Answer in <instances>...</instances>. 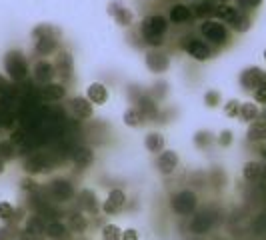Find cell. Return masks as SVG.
Wrapping results in <instances>:
<instances>
[{
  "label": "cell",
  "mask_w": 266,
  "mask_h": 240,
  "mask_svg": "<svg viewBox=\"0 0 266 240\" xmlns=\"http://www.w3.org/2000/svg\"><path fill=\"white\" fill-rule=\"evenodd\" d=\"M70 158H72V162L76 166H80L84 170V168H88L94 162V152L88 146H74L70 150Z\"/></svg>",
  "instance_id": "cell-18"
},
{
  "label": "cell",
  "mask_w": 266,
  "mask_h": 240,
  "mask_svg": "<svg viewBox=\"0 0 266 240\" xmlns=\"http://www.w3.org/2000/svg\"><path fill=\"white\" fill-rule=\"evenodd\" d=\"M218 144L220 146H230L232 144V132L230 130H222L218 136Z\"/></svg>",
  "instance_id": "cell-46"
},
{
  "label": "cell",
  "mask_w": 266,
  "mask_h": 240,
  "mask_svg": "<svg viewBox=\"0 0 266 240\" xmlns=\"http://www.w3.org/2000/svg\"><path fill=\"white\" fill-rule=\"evenodd\" d=\"M250 24H252V20H250V16L246 14V12H242V10H238V14L234 16V20L228 24L234 32H246L248 28H250Z\"/></svg>",
  "instance_id": "cell-30"
},
{
  "label": "cell",
  "mask_w": 266,
  "mask_h": 240,
  "mask_svg": "<svg viewBox=\"0 0 266 240\" xmlns=\"http://www.w3.org/2000/svg\"><path fill=\"white\" fill-rule=\"evenodd\" d=\"M4 68L14 82H22L28 76V62L20 50H10L4 56Z\"/></svg>",
  "instance_id": "cell-4"
},
{
  "label": "cell",
  "mask_w": 266,
  "mask_h": 240,
  "mask_svg": "<svg viewBox=\"0 0 266 240\" xmlns=\"http://www.w3.org/2000/svg\"><path fill=\"white\" fill-rule=\"evenodd\" d=\"M14 216V208L10 202H0V218L2 220H10Z\"/></svg>",
  "instance_id": "cell-42"
},
{
  "label": "cell",
  "mask_w": 266,
  "mask_h": 240,
  "mask_svg": "<svg viewBox=\"0 0 266 240\" xmlns=\"http://www.w3.org/2000/svg\"><path fill=\"white\" fill-rule=\"evenodd\" d=\"M262 4V0H236V8L242 10V12H248V10H254Z\"/></svg>",
  "instance_id": "cell-38"
},
{
  "label": "cell",
  "mask_w": 266,
  "mask_h": 240,
  "mask_svg": "<svg viewBox=\"0 0 266 240\" xmlns=\"http://www.w3.org/2000/svg\"><path fill=\"white\" fill-rule=\"evenodd\" d=\"M204 102H206L210 108L218 106V104H220V94H218L216 90H208V92L204 94Z\"/></svg>",
  "instance_id": "cell-43"
},
{
  "label": "cell",
  "mask_w": 266,
  "mask_h": 240,
  "mask_svg": "<svg viewBox=\"0 0 266 240\" xmlns=\"http://www.w3.org/2000/svg\"><path fill=\"white\" fill-rule=\"evenodd\" d=\"M262 156H264V158H266V148H264V150H262Z\"/></svg>",
  "instance_id": "cell-55"
},
{
  "label": "cell",
  "mask_w": 266,
  "mask_h": 240,
  "mask_svg": "<svg viewBox=\"0 0 266 240\" xmlns=\"http://www.w3.org/2000/svg\"><path fill=\"white\" fill-rule=\"evenodd\" d=\"M78 208L80 210H84V212H88V214H94L96 216V212L100 210V204H98V198H96V194L92 192V190H82L80 194H78Z\"/></svg>",
  "instance_id": "cell-19"
},
{
  "label": "cell",
  "mask_w": 266,
  "mask_h": 240,
  "mask_svg": "<svg viewBox=\"0 0 266 240\" xmlns=\"http://www.w3.org/2000/svg\"><path fill=\"white\" fill-rule=\"evenodd\" d=\"M86 98L92 102V104H104L108 98V88L100 82H92L88 88H86Z\"/></svg>",
  "instance_id": "cell-24"
},
{
  "label": "cell",
  "mask_w": 266,
  "mask_h": 240,
  "mask_svg": "<svg viewBox=\"0 0 266 240\" xmlns=\"http://www.w3.org/2000/svg\"><path fill=\"white\" fill-rule=\"evenodd\" d=\"M142 122H144V116L138 112V108H128V110L124 112V124H126V126L138 128Z\"/></svg>",
  "instance_id": "cell-33"
},
{
  "label": "cell",
  "mask_w": 266,
  "mask_h": 240,
  "mask_svg": "<svg viewBox=\"0 0 266 240\" xmlns=\"http://www.w3.org/2000/svg\"><path fill=\"white\" fill-rule=\"evenodd\" d=\"M66 96V88H64V84L60 82H50V84H44L42 88H40V98L42 100H48V102H58V100H62Z\"/></svg>",
  "instance_id": "cell-20"
},
{
  "label": "cell",
  "mask_w": 266,
  "mask_h": 240,
  "mask_svg": "<svg viewBox=\"0 0 266 240\" xmlns=\"http://www.w3.org/2000/svg\"><path fill=\"white\" fill-rule=\"evenodd\" d=\"M264 58H266V50H264Z\"/></svg>",
  "instance_id": "cell-58"
},
{
  "label": "cell",
  "mask_w": 266,
  "mask_h": 240,
  "mask_svg": "<svg viewBox=\"0 0 266 240\" xmlns=\"http://www.w3.org/2000/svg\"><path fill=\"white\" fill-rule=\"evenodd\" d=\"M16 144L12 142V140H4V142H0V158L6 162V160H12L14 156H16Z\"/></svg>",
  "instance_id": "cell-34"
},
{
  "label": "cell",
  "mask_w": 266,
  "mask_h": 240,
  "mask_svg": "<svg viewBox=\"0 0 266 240\" xmlns=\"http://www.w3.org/2000/svg\"><path fill=\"white\" fill-rule=\"evenodd\" d=\"M266 80L264 72H262V68H258V66H250V68H246L242 74H240V86L244 88V90H252L254 92V88Z\"/></svg>",
  "instance_id": "cell-13"
},
{
  "label": "cell",
  "mask_w": 266,
  "mask_h": 240,
  "mask_svg": "<svg viewBox=\"0 0 266 240\" xmlns=\"http://www.w3.org/2000/svg\"><path fill=\"white\" fill-rule=\"evenodd\" d=\"M20 240H40V236H38V234H34V232H30V230H26V228H24V230H22V232H20Z\"/></svg>",
  "instance_id": "cell-49"
},
{
  "label": "cell",
  "mask_w": 266,
  "mask_h": 240,
  "mask_svg": "<svg viewBox=\"0 0 266 240\" xmlns=\"http://www.w3.org/2000/svg\"><path fill=\"white\" fill-rule=\"evenodd\" d=\"M22 190L32 194V192H36V190H38V186H36V182H34L32 178H24L22 180Z\"/></svg>",
  "instance_id": "cell-47"
},
{
  "label": "cell",
  "mask_w": 266,
  "mask_h": 240,
  "mask_svg": "<svg viewBox=\"0 0 266 240\" xmlns=\"http://www.w3.org/2000/svg\"><path fill=\"white\" fill-rule=\"evenodd\" d=\"M54 166H56V162L48 152H32L24 160V170L28 174H44V172L54 170Z\"/></svg>",
  "instance_id": "cell-6"
},
{
  "label": "cell",
  "mask_w": 266,
  "mask_h": 240,
  "mask_svg": "<svg viewBox=\"0 0 266 240\" xmlns=\"http://www.w3.org/2000/svg\"><path fill=\"white\" fill-rule=\"evenodd\" d=\"M210 142H212V134H210L208 130H198V132H196V136H194V144H196L198 148H206Z\"/></svg>",
  "instance_id": "cell-37"
},
{
  "label": "cell",
  "mask_w": 266,
  "mask_h": 240,
  "mask_svg": "<svg viewBox=\"0 0 266 240\" xmlns=\"http://www.w3.org/2000/svg\"><path fill=\"white\" fill-rule=\"evenodd\" d=\"M218 2H222V4H228V0H218Z\"/></svg>",
  "instance_id": "cell-54"
},
{
  "label": "cell",
  "mask_w": 266,
  "mask_h": 240,
  "mask_svg": "<svg viewBox=\"0 0 266 240\" xmlns=\"http://www.w3.org/2000/svg\"><path fill=\"white\" fill-rule=\"evenodd\" d=\"M108 12L112 14V18L116 20L118 26H130L134 20V14L128 6H124L122 2H110L108 4Z\"/></svg>",
  "instance_id": "cell-14"
},
{
  "label": "cell",
  "mask_w": 266,
  "mask_h": 240,
  "mask_svg": "<svg viewBox=\"0 0 266 240\" xmlns=\"http://www.w3.org/2000/svg\"><path fill=\"white\" fill-rule=\"evenodd\" d=\"M260 174H262V164H260V162L250 160V162H246L244 168H242V176H244L246 182H258V180H260Z\"/></svg>",
  "instance_id": "cell-29"
},
{
  "label": "cell",
  "mask_w": 266,
  "mask_h": 240,
  "mask_svg": "<svg viewBox=\"0 0 266 240\" xmlns=\"http://www.w3.org/2000/svg\"><path fill=\"white\" fill-rule=\"evenodd\" d=\"M58 34L60 30L52 28L50 24H40L32 30V38H34V52L38 56H48L52 54L58 46Z\"/></svg>",
  "instance_id": "cell-2"
},
{
  "label": "cell",
  "mask_w": 266,
  "mask_h": 240,
  "mask_svg": "<svg viewBox=\"0 0 266 240\" xmlns=\"http://www.w3.org/2000/svg\"><path fill=\"white\" fill-rule=\"evenodd\" d=\"M238 14V8L236 6H230V4H216V10H214V16L216 20L224 22V24H230L234 20V16Z\"/></svg>",
  "instance_id": "cell-26"
},
{
  "label": "cell",
  "mask_w": 266,
  "mask_h": 240,
  "mask_svg": "<svg viewBox=\"0 0 266 240\" xmlns=\"http://www.w3.org/2000/svg\"><path fill=\"white\" fill-rule=\"evenodd\" d=\"M56 76V68L54 64H50L48 60H38L34 66H32V78L38 82V84H50Z\"/></svg>",
  "instance_id": "cell-11"
},
{
  "label": "cell",
  "mask_w": 266,
  "mask_h": 240,
  "mask_svg": "<svg viewBox=\"0 0 266 240\" xmlns=\"http://www.w3.org/2000/svg\"><path fill=\"white\" fill-rule=\"evenodd\" d=\"M46 192H48V198L52 202H56V204H66V202H70L74 198V186H72L70 180L66 178L50 180Z\"/></svg>",
  "instance_id": "cell-7"
},
{
  "label": "cell",
  "mask_w": 266,
  "mask_h": 240,
  "mask_svg": "<svg viewBox=\"0 0 266 240\" xmlns=\"http://www.w3.org/2000/svg\"><path fill=\"white\" fill-rule=\"evenodd\" d=\"M148 94H150L154 100H162V98H164V94H166V84H164V82H160V84L154 86V90H152V92H148Z\"/></svg>",
  "instance_id": "cell-45"
},
{
  "label": "cell",
  "mask_w": 266,
  "mask_h": 240,
  "mask_svg": "<svg viewBox=\"0 0 266 240\" xmlns=\"http://www.w3.org/2000/svg\"><path fill=\"white\" fill-rule=\"evenodd\" d=\"M126 204V194L120 190V188H114L108 192L107 202L102 204V212L104 214H118Z\"/></svg>",
  "instance_id": "cell-15"
},
{
  "label": "cell",
  "mask_w": 266,
  "mask_h": 240,
  "mask_svg": "<svg viewBox=\"0 0 266 240\" xmlns=\"http://www.w3.org/2000/svg\"><path fill=\"white\" fill-rule=\"evenodd\" d=\"M66 226H68V230H70L72 234L82 236V234L86 232V228H88V220H86V216H82L80 212H70V214H68Z\"/></svg>",
  "instance_id": "cell-22"
},
{
  "label": "cell",
  "mask_w": 266,
  "mask_h": 240,
  "mask_svg": "<svg viewBox=\"0 0 266 240\" xmlns=\"http://www.w3.org/2000/svg\"><path fill=\"white\" fill-rule=\"evenodd\" d=\"M166 2H170V0H166Z\"/></svg>",
  "instance_id": "cell-60"
},
{
  "label": "cell",
  "mask_w": 266,
  "mask_h": 240,
  "mask_svg": "<svg viewBox=\"0 0 266 240\" xmlns=\"http://www.w3.org/2000/svg\"><path fill=\"white\" fill-rule=\"evenodd\" d=\"M214 222H216V212L204 210V212H200V214H196L192 218L188 230H190V234H206V232L212 230Z\"/></svg>",
  "instance_id": "cell-9"
},
{
  "label": "cell",
  "mask_w": 266,
  "mask_h": 240,
  "mask_svg": "<svg viewBox=\"0 0 266 240\" xmlns=\"http://www.w3.org/2000/svg\"><path fill=\"white\" fill-rule=\"evenodd\" d=\"M238 110H240V102H238V100H228V102L224 104V114L230 116V118L238 116Z\"/></svg>",
  "instance_id": "cell-39"
},
{
  "label": "cell",
  "mask_w": 266,
  "mask_h": 240,
  "mask_svg": "<svg viewBox=\"0 0 266 240\" xmlns=\"http://www.w3.org/2000/svg\"><path fill=\"white\" fill-rule=\"evenodd\" d=\"M218 240H226V238H218Z\"/></svg>",
  "instance_id": "cell-59"
},
{
  "label": "cell",
  "mask_w": 266,
  "mask_h": 240,
  "mask_svg": "<svg viewBox=\"0 0 266 240\" xmlns=\"http://www.w3.org/2000/svg\"><path fill=\"white\" fill-rule=\"evenodd\" d=\"M252 230H254L256 234H264V232H266V214H260V216L254 220V224H252Z\"/></svg>",
  "instance_id": "cell-44"
},
{
  "label": "cell",
  "mask_w": 266,
  "mask_h": 240,
  "mask_svg": "<svg viewBox=\"0 0 266 240\" xmlns=\"http://www.w3.org/2000/svg\"><path fill=\"white\" fill-rule=\"evenodd\" d=\"M16 120L18 118H16L14 110H4V112H0V128H6V130L14 128Z\"/></svg>",
  "instance_id": "cell-35"
},
{
  "label": "cell",
  "mask_w": 266,
  "mask_h": 240,
  "mask_svg": "<svg viewBox=\"0 0 266 240\" xmlns=\"http://www.w3.org/2000/svg\"><path fill=\"white\" fill-rule=\"evenodd\" d=\"M102 238L104 240H120L122 238V230L116 224H107L102 226Z\"/></svg>",
  "instance_id": "cell-36"
},
{
  "label": "cell",
  "mask_w": 266,
  "mask_h": 240,
  "mask_svg": "<svg viewBox=\"0 0 266 240\" xmlns=\"http://www.w3.org/2000/svg\"><path fill=\"white\" fill-rule=\"evenodd\" d=\"M260 182L266 186V166H262V174H260Z\"/></svg>",
  "instance_id": "cell-52"
},
{
  "label": "cell",
  "mask_w": 266,
  "mask_h": 240,
  "mask_svg": "<svg viewBox=\"0 0 266 240\" xmlns=\"http://www.w3.org/2000/svg\"><path fill=\"white\" fill-rule=\"evenodd\" d=\"M8 90H10V86H8V80H6L4 76H0V96H2V94H6Z\"/></svg>",
  "instance_id": "cell-50"
},
{
  "label": "cell",
  "mask_w": 266,
  "mask_h": 240,
  "mask_svg": "<svg viewBox=\"0 0 266 240\" xmlns=\"http://www.w3.org/2000/svg\"><path fill=\"white\" fill-rule=\"evenodd\" d=\"M2 172H4V160L0 158V174H2Z\"/></svg>",
  "instance_id": "cell-53"
},
{
  "label": "cell",
  "mask_w": 266,
  "mask_h": 240,
  "mask_svg": "<svg viewBox=\"0 0 266 240\" xmlns=\"http://www.w3.org/2000/svg\"><path fill=\"white\" fill-rule=\"evenodd\" d=\"M200 34H202V38L206 40V44L216 46V48L226 46L228 40H230V32H228L226 24L220 22V20H210V18H208V20H202V24H200Z\"/></svg>",
  "instance_id": "cell-3"
},
{
  "label": "cell",
  "mask_w": 266,
  "mask_h": 240,
  "mask_svg": "<svg viewBox=\"0 0 266 240\" xmlns=\"http://www.w3.org/2000/svg\"><path fill=\"white\" fill-rule=\"evenodd\" d=\"M54 68H56V74L60 76L62 82H68L72 78V72H74V60L70 56L68 50H60L56 62H54Z\"/></svg>",
  "instance_id": "cell-10"
},
{
  "label": "cell",
  "mask_w": 266,
  "mask_h": 240,
  "mask_svg": "<svg viewBox=\"0 0 266 240\" xmlns=\"http://www.w3.org/2000/svg\"><path fill=\"white\" fill-rule=\"evenodd\" d=\"M214 10H216V4H214L212 0H202V2H196V6L192 8V14L196 18L208 20L210 16H214Z\"/></svg>",
  "instance_id": "cell-28"
},
{
  "label": "cell",
  "mask_w": 266,
  "mask_h": 240,
  "mask_svg": "<svg viewBox=\"0 0 266 240\" xmlns=\"http://www.w3.org/2000/svg\"><path fill=\"white\" fill-rule=\"evenodd\" d=\"M192 8L184 6V4H174L170 10H168V22L174 24V26H182L186 22L192 20Z\"/></svg>",
  "instance_id": "cell-17"
},
{
  "label": "cell",
  "mask_w": 266,
  "mask_h": 240,
  "mask_svg": "<svg viewBox=\"0 0 266 240\" xmlns=\"http://www.w3.org/2000/svg\"><path fill=\"white\" fill-rule=\"evenodd\" d=\"M250 142H266V120H254L246 132Z\"/></svg>",
  "instance_id": "cell-25"
},
{
  "label": "cell",
  "mask_w": 266,
  "mask_h": 240,
  "mask_svg": "<svg viewBox=\"0 0 266 240\" xmlns=\"http://www.w3.org/2000/svg\"><path fill=\"white\" fill-rule=\"evenodd\" d=\"M26 230H30V232H34V234L40 236V234L46 230L44 218H42L40 214H32V216H28V220H26Z\"/></svg>",
  "instance_id": "cell-32"
},
{
  "label": "cell",
  "mask_w": 266,
  "mask_h": 240,
  "mask_svg": "<svg viewBox=\"0 0 266 240\" xmlns=\"http://www.w3.org/2000/svg\"><path fill=\"white\" fill-rule=\"evenodd\" d=\"M194 2H202V0H194Z\"/></svg>",
  "instance_id": "cell-56"
},
{
  "label": "cell",
  "mask_w": 266,
  "mask_h": 240,
  "mask_svg": "<svg viewBox=\"0 0 266 240\" xmlns=\"http://www.w3.org/2000/svg\"><path fill=\"white\" fill-rule=\"evenodd\" d=\"M8 228H0V240H8Z\"/></svg>",
  "instance_id": "cell-51"
},
{
  "label": "cell",
  "mask_w": 266,
  "mask_h": 240,
  "mask_svg": "<svg viewBox=\"0 0 266 240\" xmlns=\"http://www.w3.org/2000/svg\"><path fill=\"white\" fill-rule=\"evenodd\" d=\"M254 102L266 104V80H262V82L254 88Z\"/></svg>",
  "instance_id": "cell-41"
},
{
  "label": "cell",
  "mask_w": 266,
  "mask_h": 240,
  "mask_svg": "<svg viewBox=\"0 0 266 240\" xmlns=\"http://www.w3.org/2000/svg\"><path fill=\"white\" fill-rule=\"evenodd\" d=\"M182 50L190 56V58L198 60V62H204L212 56V48L210 44H206L204 40L200 38H184L182 40Z\"/></svg>",
  "instance_id": "cell-8"
},
{
  "label": "cell",
  "mask_w": 266,
  "mask_h": 240,
  "mask_svg": "<svg viewBox=\"0 0 266 240\" xmlns=\"http://www.w3.org/2000/svg\"><path fill=\"white\" fill-rule=\"evenodd\" d=\"M120 240H138V232L134 228H128V230L122 232V238Z\"/></svg>",
  "instance_id": "cell-48"
},
{
  "label": "cell",
  "mask_w": 266,
  "mask_h": 240,
  "mask_svg": "<svg viewBox=\"0 0 266 240\" xmlns=\"http://www.w3.org/2000/svg\"><path fill=\"white\" fill-rule=\"evenodd\" d=\"M44 232H46V236L50 240H68V236H70V230H68V226L62 220H50L46 224Z\"/></svg>",
  "instance_id": "cell-23"
},
{
  "label": "cell",
  "mask_w": 266,
  "mask_h": 240,
  "mask_svg": "<svg viewBox=\"0 0 266 240\" xmlns=\"http://www.w3.org/2000/svg\"><path fill=\"white\" fill-rule=\"evenodd\" d=\"M264 120H266V110H264Z\"/></svg>",
  "instance_id": "cell-57"
},
{
  "label": "cell",
  "mask_w": 266,
  "mask_h": 240,
  "mask_svg": "<svg viewBox=\"0 0 266 240\" xmlns=\"http://www.w3.org/2000/svg\"><path fill=\"white\" fill-rule=\"evenodd\" d=\"M164 136L160 134V132H150L146 138H144V146H146V150L148 152H152V154H158L164 150Z\"/></svg>",
  "instance_id": "cell-27"
},
{
  "label": "cell",
  "mask_w": 266,
  "mask_h": 240,
  "mask_svg": "<svg viewBox=\"0 0 266 240\" xmlns=\"http://www.w3.org/2000/svg\"><path fill=\"white\" fill-rule=\"evenodd\" d=\"M168 18H164L162 14H150L142 20L140 24V34H142V40L144 44L148 46H154L160 48L164 44V34L168 32Z\"/></svg>",
  "instance_id": "cell-1"
},
{
  "label": "cell",
  "mask_w": 266,
  "mask_h": 240,
  "mask_svg": "<svg viewBox=\"0 0 266 240\" xmlns=\"http://www.w3.org/2000/svg\"><path fill=\"white\" fill-rule=\"evenodd\" d=\"M146 66L150 72H164L168 66H170V58L164 54V52H158V50H152L146 54Z\"/></svg>",
  "instance_id": "cell-21"
},
{
  "label": "cell",
  "mask_w": 266,
  "mask_h": 240,
  "mask_svg": "<svg viewBox=\"0 0 266 240\" xmlns=\"http://www.w3.org/2000/svg\"><path fill=\"white\" fill-rule=\"evenodd\" d=\"M238 116L244 122H254V120L258 118V106L254 102H240Z\"/></svg>",
  "instance_id": "cell-31"
},
{
  "label": "cell",
  "mask_w": 266,
  "mask_h": 240,
  "mask_svg": "<svg viewBox=\"0 0 266 240\" xmlns=\"http://www.w3.org/2000/svg\"><path fill=\"white\" fill-rule=\"evenodd\" d=\"M210 182L214 184V188H222V186H224V182H226L224 172H222L220 168H214L212 172H210Z\"/></svg>",
  "instance_id": "cell-40"
},
{
  "label": "cell",
  "mask_w": 266,
  "mask_h": 240,
  "mask_svg": "<svg viewBox=\"0 0 266 240\" xmlns=\"http://www.w3.org/2000/svg\"><path fill=\"white\" fill-rule=\"evenodd\" d=\"M156 168H158L160 174H164V176L172 174L178 168V154L174 150H162L158 160H156Z\"/></svg>",
  "instance_id": "cell-16"
},
{
  "label": "cell",
  "mask_w": 266,
  "mask_h": 240,
  "mask_svg": "<svg viewBox=\"0 0 266 240\" xmlns=\"http://www.w3.org/2000/svg\"><path fill=\"white\" fill-rule=\"evenodd\" d=\"M68 110L76 120H88L92 116V102L88 98L76 96V98H72L68 102Z\"/></svg>",
  "instance_id": "cell-12"
},
{
  "label": "cell",
  "mask_w": 266,
  "mask_h": 240,
  "mask_svg": "<svg viewBox=\"0 0 266 240\" xmlns=\"http://www.w3.org/2000/svg\"><path fill=\"white\" fill-rule=\"evenodd\" d=\"M196 206H198V198L192 190H178L170 198V208L178 216H190L196 210Z\"/></svg>",
  "instance_id": "cell-5"
}]
</instances>
